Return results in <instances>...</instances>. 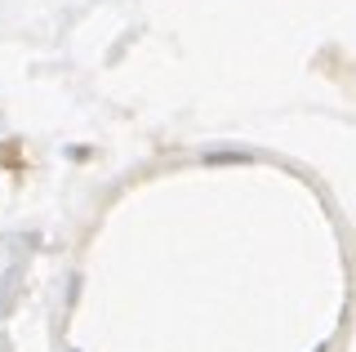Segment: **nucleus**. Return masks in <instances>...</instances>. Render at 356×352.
I'll return each mask as SVG.
<instances>
[{
    "label": "nucleus",
    "instance_id": "1",
    "mask_svg": "<svg viewBox=\"0 0 356 352\" xmlns=\"http://www.w3.org/2000/svg\"><path fill=\"white\" fill-rule=\"evenodd\" d=\"M316 352H325V348H316Z\"/></svg>",
    "mask_w": 356,
    "mask_h": 352
}]
</instances>
